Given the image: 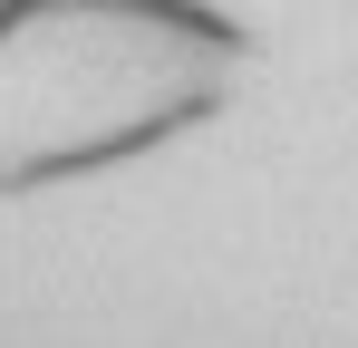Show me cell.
<instances>
[{
    "label": "cell",
    "instance_id": "6da1fadb",
    "mask_svg": "<svg viewBox=\"0 0 358 348\" xmlns=\"http://www.w3.org/2000/svg\"><path fill=\"white\" fill-rule=\"evenodd\" d=\"M155 107V39L39 20L0 39V174H59Z\"/></svg>",
    "mask_w": 358,
    "mask_h": 348
}]
</instances>
